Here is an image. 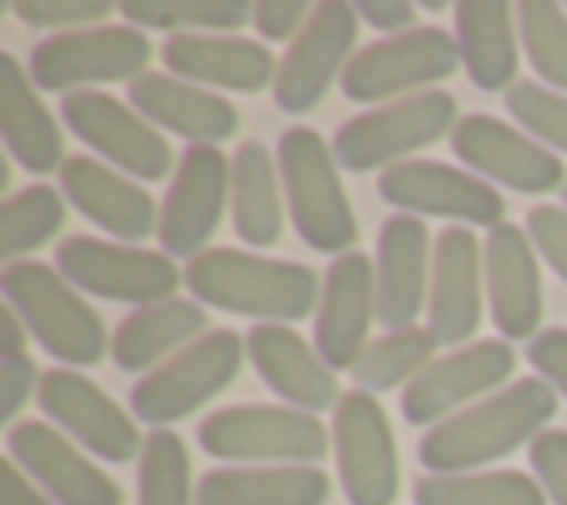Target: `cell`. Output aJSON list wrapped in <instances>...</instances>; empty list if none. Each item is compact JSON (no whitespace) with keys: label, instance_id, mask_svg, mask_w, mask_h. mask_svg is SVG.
I'll list each match as a JSON object with an SVG mask.
<instances>
[{"label":"cell","instance_id":"cell-10","mask_svg":"<svg viewBox=\"0 0 567 505\" xmlns=\"http://www.w3.org/2000/svg\"><path fill=\"white\" fill-rule=\"evenodd\" d=\"M456 62H461L456 35H447L443 27H412L359 49L341 71V93L350 102H385L390 93L425 89L452 75Z\"/></svg>","mask_w":567,"mask_h":505},{"label":"cell","instance_id":"cell-29","mask_svg":"<svg viewBox=\"0 0 567 505\" xmlns=\"http://www.w3.org/2000/svg\"><path fill=\"white\" fill-rule=\"evenodd\" d=\"M514 27H518V9H509L505 0H465V4H456L461 66L487 93L514 89V71H518Z\"/></svg>","mask_w":567,"mask_h":505},{"label":"cell","instance_id":"cell-5","mask_svg":"<svg viewBox=\"0 0 567 505\" xmlns=\"http://www.w3.org/2000/svg\"><path fill=\"white\" fill-rule=\"evenodd\" d=\"M244 354H248V341L239 332L213 328V332L195 337L186 350H177L173 359H164L142 381H133L128 408L142 421H151V425L164 430L168 421H182L195 408H204L213 394H221L239 377Z\"/></svg>","mask_w":567,"mask_h":505},{"label":"cell","instance_id":"cell-40","mask_svg":"<svg viewBox=\"0 0 567 505\" xmlns=\"http://www.w3.org/2000/svg\"><path fill=\"white\" fill-rule=\"evenodd\" d=\"M13 13L31 27H71V31H84V22H97L111 13L106 0H18Z\"/></svg>","mask_w":567,"mask_h":505},{"label":"cell","instance_id":"cell-12","mask_svg":"<svg viewBox=\"0 0 567 505\" xmlns=\"http://www.w3.org/2000/svg\"><path fill=\"white\" fill-rule=\"evenodd\" d=\"M359 13L341 0H323L315 4L310 22L301 27V35L288 44L279 71H275V106L288 115H301L310 106H319V97L328 93V84L346 71V62L354 58V22Z\"/></svg>","mask_w":567,"mask_h":505},{"label":"cell","instance_id":"cell-30","mask_svg":"<svg viewBox=\"0 0 567 505\" xmlns=\"http://www.w3.org/2000/svg\"><path fill=\"white\" fill-rule=\"evenodd\" d=\"M328 474L319 465L279 470H208L195 487V505H323Z\"/></svg>","mask_w":567,"mask_h":505},{"label":"cell","instance_id":"cell-7","mask_svg":"<svg viewBox=\"0 0 567 505\" xmlns=\"http://www.w3.org/2000/svg\"><path fill=\"white\" fill-rule=\"evenodd\" d=\"M151 62V40L142 27H84L58 31L31 49V84L49 93H80V84H111V80H142Z\"/></svg>","mask_w":567,"mask_h":505},{"label":"cell","instance_id":"cell-35","mask_svg":"<svg viewBox=\"0 0 567 505\" xmlns=\"http://www.w3.org/2000/svg\"><path fill=\"white\" fill-rule=\"evenodd\" d=\"M434 332L430 328H403V332H385L377 341H368V350L359 354V363L350 368L354 372V385L377 394V390H390V385H403L408 377L416 381L425 368H430V354H434Z\"/></svg>","mask_w":567,"mask_h":505},{"label":"cell","instance_id":"cell-49","mask_svg":"<svg viewBox=\"0 0 567 505\" xmlns=\"http://www.w3.org/2000/svg\"><path fill=\"white\" fill-rule=\"evenodd\" d=\"M563 199H567V190H563Z\"/></svg>","mask_w":567,"mask_h":505},{"label":"cell","instance_id":"cell-23","mask_svg":"<svg viewBox=\"0 0 567 505\" xmlns=\"http://www.w3.org/2000/svg\"><path fill=\"white\" fill-rule=\"evenodd\" d=\"M483 270H487V301L501 337H536L540 323V270L532 257V235L514 221H501L487 230L483 244Z\"/></svg>","mask_w":567,"mask_h":505},{"label":"cell","instance_id":"cell-44","mask_svg":"<svg viewBox=\"0 0 567 505\" xmlns=\"http://www.w3.org/2000/svg\"><path fill=\"white\" fill-rule=\"evenodd\" d=\"M527 359L532 368L567 399V328H545L527 341Z\"/></svg>","mask_w":567,"mask_h":505},{"label":"cell","instance_id":"cell-34","mask_svg":"<svg viewBox=\"0 0 567 505\" xmlns=\"http://www.w3.org/2000/svg\"><path fill=\"white\" fill-rule=\"evenodd\" d=\"M120 13L128 27H159L177 35H226L252 18V4L244 0H124Z\"/></svg>","mask_w":567,"mask_h":505},{"label":"cell","instance_id":"cell-24","mask_svg":"<svg viewBox=\"0 0 567 505\" xmlns=\"http://www.w3.org/2000/svg\"><path fill=\"white\" fill-rule=\"evenodd\" d=\"M425 257L430 230L412 213H394L377 235V319L385 332L412 328L425 310Z\"/></svg>","mask_w":567,"mask_h":505},{"label":"cell","instance_id":"cell-25","mask_svg":"<svg viewBox=\"0 0 567 505\" xmlns=\"http://www.w3.org/2000/svg\"><path fill=\"white\" fill-rule=\"evenodd\" d=\"M248 359L257 368V377L292 408L301 412H319L328 403H341L337 394V377L332 368L319 359V350L310 341H301L292 328L284 323H257L248 337Z\"/></svg>","mask_w":567,"mask_h":505},{"label":"cell","instance_id":"cell-3","mask_svg":"<svg viewBox=\"0 0 567 505\" xmlns=\"http://www.w3.org/2000/svg\"><path fill=\"white\" fill-rule=\"evenodd\" d=\"M4 301L22 315L27 332L62 363L89 368L106 354V328L75 284L44 261H9L0 275Z\"/></svg>","mask_w":567,"mask_h":505},{"label":"cell","instance_id":"cell-45","mask_svg":"<svg viewBox=\"0 0 567 505\" xmlns=\"http://www.w3.org/2000/svg\"><path fill=\"white\" fill-rule=\"evenodd\" d=\"M40 390V372L27 354H4L0 359V421H13V412L27 403V394Z\"/></svg>","mask_w":567,"mask_h":505},{"label":"cell","instance_id":"cell-42","mask_svg":"<svg viewBox=\"0 0 567 505\" xmlns=\"http://www.w3.org/2000/svg\"><path fill=\"white\" fill-rule=\"evenodd\" d=\"M527 235H532V244L540 248V257L558 270V279L567 284V208L536 204V208L527 213Z\"/></svg>","mask_w":567,"mask_h":505},{"label":"cell","instance_id":"cell-15","mask_svg":"<svg viewBox=\"0 0 567 505\" xmlns=\"http://www.w3.org/2000/svg\"><path fill=\"white\" fill-rule=\"evenodd\" d=\"M381 199H390L403 213H425V217H452L461 226H501L505 221V199L496 195L492 182L461 173L439 159H408L381 173L377 182Z\"/></svg>","mask_w":567,"mask_h":505},{"label":"cell","instance_id":"cell-22","mask_svg":"<svg viewBox=\"0 0 567 505\" xmlns=\"http://www.w3.org/2000/svg\"><path fill=\"white\" fill-rule=\"evenodd\" d=\"M483 319V252L465 226H452L434 239L430 270V332L439 346H456L474 337Z\"/></svg>","mask_w":567,"mask_h":505},{"label":"cell","instance_id":"cell-9","mask_svg":"<svg viewBox=\"0 0 567 505\" xmlns=\"http://www.w3.org/2000/svg\"><path fill=\"white\" fill-rule=\"evenodd\" d=\"M53 266L84 292L106 297V301H133L155 306L168 301L177 279H186V270L173 266L168 252H146L120 239H93V235H71L58 244Z\"/></svg>","mask_w":567,"mask_h":505},{"label":"cell","instance_id":"cell-14","mask_svg":"<svg viewBox=\"0 0 567 505\" xmlns=\"http://www.w3.org/2000/svg\"><path fill=\"white\" fill-rule=\"evenodd\" d=\"M230 204V159L217 146H186L177 159V177L168 182L159 208V244L168 257H199L213 239L221 208Z\"/></svg>","mask_w":567,"mask_h":505},{"label":"cell","instance_id":"cell-36","mask_svg":"<svg viewBox=\"0 0 567 505\" xmlns=\"http://www.w3.org/2000/svg\"><path fill=\"white\" fill-rule=\"evenodd\" d=\"M66 204L62 190L53 186H22L4 199L0 208V257L4 261H22V252L49 244L62 230Z\"/></svg>","mask_w":567,"mask_h":505},{"label":"cell","instance_id":"cell-37","mask_svg":"<svg viewBox=\"0 0 567 505\" xmlns=\"http://www.w3.org/2000/svg\"><path fill=\"white\" fill-rule=\"evenodd\" d=\"M137 505H190V456L173 430H151L142 443Z\"/></svg>","mask_w":567,"mask_h":505},{"label":"cell","instance_id":"cell-4","mask_svg":"<svg viewBox=\"0 0 567 505\" xmlns=\"http://www.w3.org/2000/svg\"><path fill=\"white\" fill-rule=\"evenodd\" d=\"M275 159H279L284 199H288L297 235L310 248L332 252V257L354 252V208L341 190L332 146L315 128L297 124V128H284Z\"/></svg>","mask_w":567,"mask_h":505},{"label":"cell","instance_id":"cell-21","mask_svg":"<svg viewBox=\"0 0 567 505\" xmlns=\"http://www.w3.org/2000/svg\"><path fill=\"white\" fill-rule=\"evenodd\" d=\"M58 182H62V195L93 226H102L106 235H115L120 244H133V239H146L151 230H159L155 199L128 173H115L111 164H102L93 155H71L58 168Z\"/></svg>","mask_w":567,"mask_h":505},{"label":"cell","instance_id":"cell-43","mask_svg":"<svg viewBox=\"0 0 567 505\" xmlns=\"http://www.w3.org/2000/svg\"><path fill=\"white\" fill-rule=\"evenodd\" d=\"M310 4H301V0H261V4H252V27L261 31V40H297L301 35V27L310 22Z\"/></svg>","mask_w":567,"mask_h":505},{"label":"cell","instance_id":"cell-11","mask_svg":"<svg viewBox=\"0 0 567 505\" xmlns=\"http://www.w3.org/2000/svg\"><path fill=\"white\" fill-rule=\"evenodd\" d=\"M332 452L350 505H390L399 492V456L390 416L368 390H350L332 416Z\"/></svg>","mask_w":567,"mask_h":505},{"label":"cell","instance_id":"cell-38","mask_svg":"<svg viewBox=\"0 0 567 505\" xmlns=\"http://www.w3.org/2000/svg\"><path fill=\"white\" fill-rule=\"evenodd\" d=\"M518 35H523V49L532 58V66L567 89V9L549 4V0H527L518 4Z\"/></svg>","mask_w":567,"mask_h":505},{"label":"cell","instance_id":"cell-46","mask_svg":"<svg viewBox=\"0 0 567 505\" xmlns=\"http://www.w3.org/2000/svg\"><path fill=\"white\" fill-rule=\"evenodd\" d=\"M354 13H359L368 27L385 31V35L412 31V18H416V9H412L408 0H359V4H354Z\"/></svg>","mask_w":567,"mask_h":505},{"label":"cell","instance_id":"cell-28","mask_svg":"<svg viewBox=\"0 0 567 505\" xmlns=\"http://www.w3.org/2000/svg\"><path fill=\"white\" fill-rule=\"evenodd\" d=\"M0 133L9 155L27 168V173H49L62 168V133L53 124V115L44 111V102L35 97L31 71H22V62L13 53H0Z\"/></svg>","mask_w":567,"mask_h":505},{"label":"cell","instance_id":"cell-26","mask_svg":"<svg viewBox=\"0 0 567 505\" xmlns=\"http://www.w3.org/2000/svg\"><path fill=\"white\" fill-rule=\"evenodd\" d=\"M128 102L142 120L173 128L177 137H190V146H217L239 128V111L226 97L204 93V89H195L177 75H159V71H146L142 80H133Z\"/></svg>","mask_w":567,"mask_h":505},{"label":"cell","instance_id":"cell-2","mask_svg":"<svg viewBox=\"0 0 567 505\" xmlns=\"http://www.w3.org/2000/svg\"><path fill=\"white\" fill-rule=\"evenodd\" d=\"M186 288L195 292L199 306L284 323V319H306L323 284L301 261H270L244 248H208L186 266Z\"/></svg>","mask_w":567,"mask_h":505},{"label":"cell","instance_id":"cell-27","mask_svg":"<svg viewBox=\"0 0 567 505\" xmlns=\"http://www.w3.org/2000/svg\"><path fill=\"white\" fill-rule=\"evenodd\" d=\"M164 62L182 80H199V84L235 89V93H257L279 71L266 44L239 40V35H168Z\"/></svg>","mask_w":567,"mask_h":505},{"label":"cell","instance_id":"cell-31","mask_svg":"<svg viewBox=\"0 0 567 505\" xmlns=\"http://www.w3.org/2000/svg\"><path fill=\"white\" fill-rule=\"evenodd\" d=\"M199 332H204V306L199 301H186V297H168V301H155V306L133 310L115 328L111 359L124 372H142V368H155L164 354L186 350L190 337H199Z\"/></svg>","mask_w":567,"mask_h":505},{"label":"cell","instance_id":"cell-17","mask_svg":"<svg viewBox=\"0 0 567 505\" xmlns=\"http://www.w3.org/2000/svg\"><path fill=\"white\" fill-rule=\"evenodd\" d=\"M452 155L461 164H470L474 173L509 186V190H523V195H545L554 186H563V164L558 155H549L545 146H536L523 128H509L501 124L496 115H461L456 128H452Z\"/></svg>","mask_w":567,"mask_h":505},{"label":"cell","instance_id":"cell-8","mask_svg":"<svg viewBox=\"0 0 567 505\" xmlns=\"http://www.w3.org/2000/svg\"><path fill=\"white\" fill-rule=\"evenodd\" d=\"M199 447L221 461H292L310 465L328 452V430L315 412L301 408H270V403H239L221 408L199 421Z\"/></svg>","mask_w":567,"mask_h":505},{"label":"cell","instance_id":"cell-47","mask_svg":"<svg viewBox=\"0 0 567 505\" xmlns=\"http://www.w3.org/2000/svg\"><path fill=\"white\" fill-rule=\"evenodd\" d=\"M0 505H53L27 474L18 461H4L0 465Z\"/></svg>","mask_w":567,"mask_h":505},{"label":"cell","instance_id":"cell-6","mask_svg":"<svg viewBox=\"0 0 567 505\" xmlns=\"http://www.w3.org/2000/svg\"><path fill=\"white\" fill-rule=\"evenodd\" d=\"M452 128H456V97L425 89V93L394 97L368 115L346 120L332 137V155L350 173H372L381 164L394 168L399 155L421 151L439 137H452Z\"/></svg>","mask_w":567,"mask_h":505},{"label":"cell","instance_id":"cell-19","mask_svg":"<svg viewBox=\"0 0 567 505\" xmlns=\"http://www.w3.org/2000/svg\"><path fill=\"white\" fill-rule=\"evenodd\" d=\"M9 461L22 465L31 483H40L58 505H120V487L80 452L53 421H13L9 425Z\"/></svg>","mask_w":567,"mask_h":505},{"label":"cell","instance_id":"cell-32","mask_svg":"<svg viewBox=\"0 0 567 505\" xmlns=\"http://www.w3.org/2000/svg\"><path fill=\"white\" fill-rule=\"evenodd\" d=\"M230 217L244 244L270 248L284 230V208H279V159L261 142H239L230 155Z\"/></svg>","mask_w":567,"mask_h":505},{"label":"cell","instance_id":"cell-48","mask_svg":"<svg viewBox=\"0 0 567 505\" xmlns=\"http://www.w3.org/2000/svg\"><path fill=\"white\" fill-rule=\"evenodd\" d=\"M22 341H27V323H22V315L13 306H4L0 310V346H4V354H22Z\"/></svg>","mask_w":567,"mask_h":505},{"label":"cell","instance_id":"cell-20","mask_svg":"<svg viewBox=\"0 0 567 505\" xmlns=\"http://www.w3.org/2000/svg\"><path fill=\"white\" fill-rule=\"evenodd\" d=\"M509 372H514L509 341H470V346L434 359L416 381H408L403 399H399V412L412 425H430V421L456 412L461 403L496 390Z\"/></svg>","mask_w":567,"mask_h":505},{"label":"cell","instance_id":"cell-18","mask_svg":"<svg viewBox=\"0 0 567 505\" xmlns=\"http://www.w3.org/2000/svg\"><path fill=\"white\" fill-rule=\"evenodd\" d=\"M377 319V266L354 248L332 257L319 288V315H315V350L319 359L337 368H354L368 350V323Z\"/></svg>","mask_w":567,"mask_h":505},{"label":"cell","instance_id":"cell-16","mask_svg":"<svg viewBox=\"0 0 567 505\" xmlns=\"http://www.w3.org/2000/svg\"><path fill=\"white\" fill-rule=\"evenodd\" d=\"M35 399H40V408L53 425H62L80 447H89L93 456H102L111 465L133 461V452L146 443V439H137L133 416L102 385H93L89 377H80L71 368L40 372Z\"/></svg>","mask_w":567,"mask_h":505},{"label":"cell","instance_id":"cell-13","mask_svg":"<svg viewBox=\"0 0 567 505\" xmlns=\"http://www.w3.org/2000/svg\"><path fill=\"white\" fill-rule=\"evenodd\" d=\"M62 120L84 146H93L106 164L124 168L128 177H137V182L168 177V164H173L168 142L151 128V120H142L120 97H111V93H66L62 97Z\"/></svg>","mask_w":567,"mask_h":505},{"label":"cell","instance_id":"cell-33","mask_svg":"<svg viewBox=\"0 0 567 505\" xmlns=\"http://www.w3.org/2000/svg\"><path fill=\"white\" fill-rule=\"evenodd\" d=\"M416 505H545V487L523 470L492 474H425L412 487Z\"/></svg>","mask_w":567,"mask_h":505},{"label":"cell","instance_id":"cell-41","mask_svg":"<svg viewBox=\"0 0 567 505\" xmlns=\"http://www.w3.org/2000/svg\"><path fill=\"white\" fill-rule=\"evenodd\" d=\"M532 474L554 505H567V430H545L532 447Z\"/></svg>","mask_w":567,"mask_h":505},{"label":"cell","instance_id":"cell-39","mask_svg":"<svg viewBox=\"0 0 567 505\" xmlns=\"http://www.w3.org/2000/svg\"><path fill=\"white\" fill-rule=\"evenodd\" d=\"M505 106H509V115L518 120V128H532V137H540V142H549V146H558V151H567V97H563V93L523 80V84H514V89L505 93Z\"/></svg>","mask_w":567,"mask_h":505},{"label":"cell","instance_id":"cell-1","mask_svg":"<svg viewBox=\"0 0 567 505\" xmlns=\"http://www.w3.org/2000/svg\"><path fill=\"white\" fill-rule=\"evenodd\" d=\"M554 412H558V394L549 381H540V377L514 381L501 394L425 430L416 443V461L430 474L478 470L496 456H509L523 443H536L545 434V425L554 421Z\"/></svg>","mask_w":567,"mask_h":505}]
</instances>
